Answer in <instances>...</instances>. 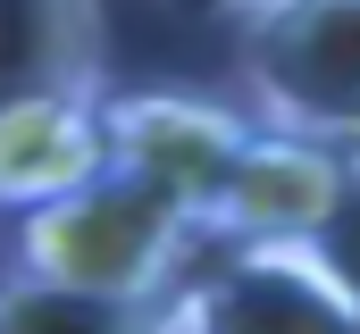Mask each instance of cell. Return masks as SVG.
Returning a JSON list of instances; mask_svg holds the SVG:
<instances>
[{
  "label": "cell",
  "mask_w": 360,
  "mask_h": 334,
  "mask_svg": "<svg viewBox=\"0 0 360 334\" xmlns=\"http://www.w3.org/2000/svg\"><path fill=\"white\" fill-rule=\"evenodd\" d=\"M160 8H176V17H252V8H269V0H160Z\"/></svg>",
  "instance_id": "cell-9"
},
{
  "label": "cell",
  "mask_w": 360,
  "mask_h": 334,
  "mask_svg": "<svg viewBox=\"0 0 360 334\" xmlns=\"http://www.w3.org/2000/svg\"><path fill=\"white\" fill-rule=\"evenodd\" d=\"M252 109L360 151V0H269L235 25Z\"/></svg>",
  "instance_id": "cell-2"
},
{
  "label": "cell",
  "mask_w": 360,
  "mask_h": 334,
  "mask_svg": "<svg viewBox=\"0 0 360 334\" xmlns=\"http://www.w3.org/2000/svg\"><path fill=\"white\" fill-rule=\"evenodd\" d=\"M109 92H34L0 100V209H34L109 167Z\"/></svg>",
  "instance_id": "cell-6"
},
{
  "label": "cell",
  "mask_w": 360,
  "mask_h": 334,
  "mask_svg": "<svg viewBox=\"0 0 360 334\" xmlns=\"http://www.w3.org/2000/svg\"><path fill=\"white\" fill-rule=\"evenodd\" d=\"M101 117H109V167L168 192L210 234V218H218V201L235 184V159H243L260 117H243L226 100H201V92H109Z\"/></svg>",
  "instance_id": "cell-4"
},
{
  "label": "cell",
  "mask_w": 360,
  "mask_h": 334,
  "mask_svg": "<svg viewBox=\"0 0 360 334\" xmlns=\"http://www.w3.org/2000/svg\"><path fill=\"white\" fill-rule=\"evenodd\" d=\"M193 243H201V226L168 192L134 184L126 167H101L76 192L17 209V259L25 267L84 284V293H117V301H176L193 276Z\"/></svg>",
  "instance_id": "cell-1"
},
{
  "label": "cell",
  "mask_w": 360,
  "mask_h": 334,
  "mask_svg": "<svg viewBox=\"0 0 360 334\" xmlns=\"http://www.w3.org/2000/svg\"><path fill=\"white\" fill-rule=\"evenodd\" d=\"M34 92H109L101 0H0V100Z\"/></svg>",
  "instance_id": "cell-7"
},
{
  "label": "cell",
  "mask_w": 360,
  "mask_h": 334,
  "mask_svg": "<svg viewBox=\"0 0 360 334\" xmlns=\"http://www.w3.org/2000/svg\"><path fill=\"white\" fill-rule=\"evenodd\" d=\"M352 167H360V151L260 117L243 159H235V184H226L218 218H210V234L218 243H327L335 218L352 209Z\"/></svg>",
  "instance_id": "cell-5"
},
{
  "label": "cell",
  "mask_w": 360,
  "mask_h": 334,
  "mask_svg": "<svg viewBox=\"0 0 360 334\" xmlns=\"http://www.w3.org/2000/svg\"><path fill=\"white\" fill-rule=\"evenodd\" d=\"M176 334H360V276L327 243H226L184 276Z\"/></svg>",
  "instance_id": "cell-3"
},
{
  "label": "cell",
  "mask_w": 360,
  "mask_h": 334,
  "mask_svg": "<svg viewBox=\"0 0 360 334\" xmlns=\"http://www.w3.org/2000/svg\"><path fill=\"white\" fill-rule=\"evenodd\" d=\"M0 334H176V301H117L42 267H0Z\"/></svg>",
  "instance_id": "cell-8"
}]
</instances>
